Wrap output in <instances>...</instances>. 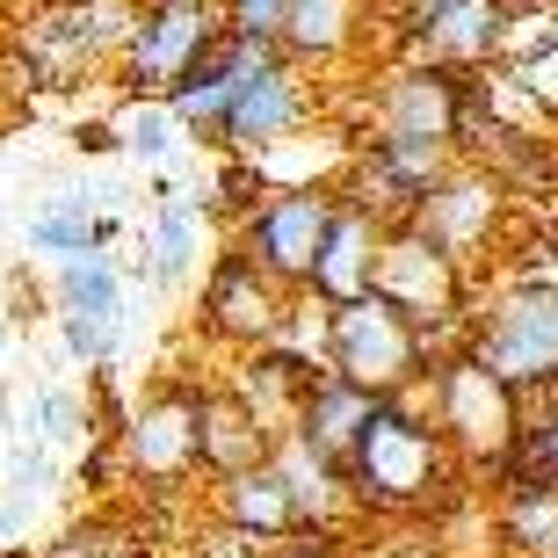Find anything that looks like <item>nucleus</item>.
<instances>
[{
  "mask_svg": "<svg viewBox=\"0 0 558 558\" xmlns=\"http://www.w3.org/2000/svg\"><path fill=\"white\" fill-rule=\"evenodd\" d=\"M29 247H44V254H81L87 247V210H81V196H73V204H59V210H44L37 226H29Z\"/></svg>",
  "mask_w": 558,
  "mask_h": 558,
  "instance_id": "obj_19",
  "label": "nucleus"
},
{
  "mask_svg": "<svg viewBox=\"0 0 558 558\" xmlns=\"http://www.w3.org/2000/svg\"><path fill=\"white\" fill-rule=\"evenodd\" d=\"M371 262H377V226H371L363 204H349V210L327 218V240H319V254H312L305 283L319 290V298H333V305H349V298L371 290Z\"/></svg>",
  "mask_w": 558,
  "mask_h": 558,
  "instance_id": "obj_7",
  "label": "nucleus"
},
{
  "mask_svg": "<svg viewBox=\"0 0 558 558\" xmlns=\"http://www.w3.org/2000/svg\"><path fill=\"white\" fill-rule=\"evenodd\" d=\"M478 363L515 392L558 377V290H522L494 312V327L478 333Z\"/></svg>",
  "mask_w": 558,
  "mask_h": 558,
  "instance_id": "obj_3",
  "label": "nucleus"
},
{
  "mask_svg": "<svg viewBox=\"0 0 558 558\" xmlns=\"http://www.w3.org/2000/svg\"><path fill=\"white\" fill-rule=\"evenodd\" d=\"M44 421H51V428H44V435H59V442H65V435H73V421H81V414H73V399H65V392H51V399H44Z\"/></svg>",
  "mask_w": 558,
  "mask_h": 558,
  "instance_id": "obj_22",
  "label": "nucleus"
},
{
  "mask_svg": "<svg viewBox=\"0 0 558 558\" xmlns=\"http://www.w3.org/2000/svg\"><path fill=\"white\" fill-rule=\"evenodd\" d=\"M232 522L247 530H290L298 522V494L283 472H240L232 478Z\"/></svg>",
  "mask_w": 558,
  "mask_h": 558,
  "instance_id": "obj_16",
  "label": "nucleus"
},
{
  "mask_svg": "<svg viewBox=\"0 0 558 558\" xmlns=\"http://www.w3.org/2000/svg\"><path fill=\"white\" fill-rule=\"evenodd\" d=\"M290 15V0H232V29L240 37H276Z\"/></svg>",
  "mask_w": 558,
  "mask_h": 558,
  "instance_id": "obj_20",
  "label": "nucleus"
},
{
  "mask_svg": "<svg viewBox=\"0 0 558 558\" xmlns=\"http://www.w3.org/2000/svg\"><path fill=\"white\" fill-rule=\"evenodd\" d=\"M327 196H276V204L254 210V254H262V269L269 276H312V254L327 240Z\"/></svg>",
  "mask_w": 558,
  "mask_h": 558,
  "instance_id": "obj_6",
  "label": "nucleus"
},
{
  "mask_svg": "<svg viewBox=\"0 0 558 558\" xmlns=\"http://www.w3.org/2000/svg\"><path fill=\"white\" fill-rule=\"evenodd\" d=\"M377 414V392H363V385H349V377H327V385H312L305 407H298V428H305V450L327 457L333 472H349V450L355 435H363V421Z\"/></svg>",
  "mask_w": 558,
  "mask_h": 558,
  "instance_id": "obj_10",
  "label": "nucleus"
},
{
  "mask_svg": "<svg viewBox=\"0 0 558 558\" xmlns=\"http://www.w3.org/2000/svg\"><path fill=\"white\" fill-rule=\"evenodd\" d=\"M196 8H210V0H196Z\"/></svg>",
  "mask_w": 558,
  "mask_h": 558,
  "instance_id": "obj_24",
  "label": "nucleus"
},
{
  "mask_svg": "<svg viewBox=\"0 0 558 558\" xmlns=\"http://www.w3.org/2000/svg\"><path fill=\"white\" fill-rule=\"evenodd\" d=\"M298 124V81H290L283 65H254V73H240V87H232L226 117H218V131H226L232 145H276L283 131Z\"/></svg>",
  "mask_w": 558,
  "mask_h": 558,
  "instance_id": "obj_8",
  "label": "nucleus"
},
{
  "mask_svg": "<svg viewBox=\"0 0 558 558\" xmlns=\"http://www.w3.org/2000/svg\"><path fill=\"white\" fill-rule=\"evenodd\" d=\"M371 290L385 298V305H399L407 319H442V312L457 305L450 247H435V240H421V232H399L392 247H377Z\"/></svg>",
  "mask_w": 558,
  "mask_h": 558,
  "instance_id": "obj_4",
  "label": "nucleus"
},
{
  "mask_svg": "<svg viewBox=\"0 0 558 558\" xmlns=\"http://www.w3.org/2000/svg\"><path fill=\"white\" fill-rule=\"evenodd\" d=\"M385 109H392L385 131H407V138H450L457 131V81L450 73H407V81H392Z\"/></svg>",
  "mask_w": 558,
  "mask_h": 558,
  "instance_id": "obj_12",
  "label": "nucleus"
},
{
  "mask_svg": "<svg viewBox=\"0 0 558 558\" xmlns=\"http://www.w3.org/2000/svg\"><path fill=\"white\" fill-rule=\"evenodd\" d=\"M65 312H81V319H95V327H117V269H109L102 254H65Z\"/></svg>",
  "mask_w": 558,
  "mask_h": 558,
  "instance_id": "obj_15",
  "label": "nucleus"
},
{
  "mask_svg": "<svg viewBox=\"0 0 558 558\" xmlns=\"http://www.w3.org/2000/svg\"><path fill=\"white\" fill-rule=\"evenodd\" d=\"M333 363L363 392H392L421 363V319H407L377 290H363V298H349V305L333 312Z\"/></svg>",
  "mask_w": 558,
  "mask_h": 558,
  "instance_id": "obj_1",
  "label": "nucleus"
},
{
  "mask_svg": "<svg viewBox=\"0 0 558 558\" xmlns=\"http://www.w3.org/2000/svg\"><path fill=\"white\" fill-rule=\"evenodd\" d=\"M442 421H450L464 442H508V428H515V399H508V385H500L478 355H464V363H450L442 371Z\"/></svg>",
  "mask_w": 558,
  "mask_h": 558,
  "instance_id": "obj_9",
  "label": "nucleus"
},
{
  "mask_svg": "<svg viewBox=\"0 0 558 558\" xmlns=\"http://www.w3.org/2000/svg\"><path fill=\"white\" fill-rule=\"evenodd\" d=\"M210 312H218V327H226V333H269L276 327V298H269V283L254 276L247 254H232L226 269H218V283H210Z\"/></svg>",
  "mask_w": 558,
  "mask_h": 558,
  "instance_id": "obj_14",
  "label": "nucleus"
},
{
  "mask_svg": "<svg viewBox=\"0 0 558 558\" xmlns=\"http://www.w3.org/2000/svg\"><path fill=\"white\" fill-rule=\"evenodd\" d=\"M349 472H355V486L377 494V500H421L435 478H442V442H435L428 428H414V421H399L392 407H377V414L363 421V435H355Z\"/></svg>",
  "mask_w": 558,
  "mask_h": 558,
  "instance_id": "obj_2",
  "label": "nucleus"
},
{
  "mask_svg": "<svg viewBox=\"0 0 558 558\" xmlns=\"http://www.w3.org/2000/svg\"><path fill=\"white\" fill-rule=\"evenodd\" d=\"M174 124H182V117H174L167 102H153V95H138V102L124 109V124H109V131H117V145H131L138 160H160L167 145H174Z\"/></svg>",
  "mask_w": 558,
  "mask_h": 558,
  "instance_id": "obj_17",
  "label": "nucleus"
},
{
  "mask_svg": "<svg viewBox=\"0 0 558 558\" xmlns=\"http://www.w3.org/2000/svg\"><path fill=\"white\" fill-rule=\"evenodd\" d=\"M131 457H138L145 472H182V464H196V407L189 399H167V407H153V414L131 428Z\"/></svg>",
  "mask_w": 558,
  "mask_h": 558,
  "instance_id": "obj_13",
  "label": "nucleus"
},
{
  "mask_svg": "<svg viewBox=\"0 0 558 558\" xmlns=\"http://www.w3.org/2000/svg\"><path fill=\"white\" fill-rule=\"evenodd\" d=\"M196 232H204V210L189 196H167L160 210V232H153V254H160V276H182L189 254H196Z\"/></svg>",
  "mask_w": 558,
  "mask_h": 558,
  "instance_id": "obj_18",
  "label": "nucleus"
},
{
  "mask_svg": "<svg viewBox=\"0 0 558 558\" xmlns=\"http://www.w3.org/2000/svg\"><path fill=\"white\" fill-rule=\"evenodd\" d=\"M204 37H210V8H196V0H160V15H145L131 51H124L131 95H167V87L189 73V59L204 51Z\"/></svg>",
  "mask_w": 558,
  "mask_h": 558,
  "instance_id": "obj_5",
  "label": "nucleus"
},
{
  "mask_svg": "<svg viewBox=\"0 0 558 558\" xmlns=\"http://www.w3.org/2000/svg\"><path fill=\"white\" fill-rule=\"evenodd\" d=\"M522 457H530V464H544V478H558V421H544V428L522 442Z\"/></svg>",
  "mask_w": 558,
  "mask_h": 558,
  "instance_id": "obj_21",
  "label": "nucleus"
},
{
  "mask_svg": "<svg viewBox=\"0 0 558 558\" xmlns=\"http://www.w3.org/2000/svg\"><path fill=\"white\" fill-rule=\"evenodd\" d=\"M428 8H435V0H414V15H428Z\"/></svg>",
  "mask_w": 558,
  "mask_h": 558,
  "instance_id": "obj_23",
  "label": "nucleus"
},
{
  "mask_svg": "<svg viewBox=\"0 0 558 558\" xmlns=\"http://www.w3.org/2000/svg\"><path fill=\"white\" fill-rule=\"evenodd\" d=\"M414 29H421V44H428L435 59L472 65L508 37V8H500V0H435L428 15H414Z\"/></svg>",
  "mask_w": 558,
  "mask_h": 558,
  "instance_id": "obj_11",
  "label": "nucleus"
}]
</instances>
